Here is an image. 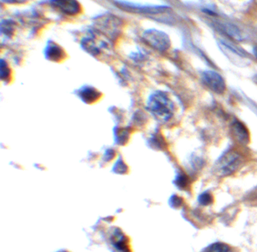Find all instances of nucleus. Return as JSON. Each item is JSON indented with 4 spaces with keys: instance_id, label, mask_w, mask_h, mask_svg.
<instances>
[{
    "instance_id": "nucleus-9",
    "label": "nucleus",
    "mask_w": 257,
    "mask_h": 252,
    "mask_svg": "<svg viewBox=\"0 0 257 252\" xmlns=\"http://www.w3.org/2000/svg\"><path fill=\"white\" fill-rule=\"evenodd\" d=\"M117 6L119 7L121 9L126 10L131 12L141 13V14H158V13L164 12L165 10H167L166 7L138 6V5L123 3V2H118Z\"/></svg>"
},
{
    "instance_id": "nucleus-16",
    "label": "nucleus",
    "mask_w": 257,
    "mask_h": 252,
    "mask_svg": "<svg viewBox=\"0 0 257 252\" xmlns=\"http://www.w3.org/2000/svg\"><path fill=\"white\" fill-rule=\"evenodd\" d=\"M171 206H174V207H178V206H181L183 202L180 197H176V196L171 198Z\"/></svg>"
},
{
    "instance_id": "nucleus-3",
    "label": "nucleus",
    "mask_w": 257,
    "mask_h": 252,
    "mask_svg": "<svg viewBox=\"0 0 257 252\" xmlns=\"http://www.w3.org/2000/svg\"><path fill=\"white\" fill-rule=\"evenodd\" d=\"M244 163V157L239 152L229 150L224 153L215 165V170L220 175H230L235 173Z\"/></svg>"
},
{
    "instance_id": "nucleus-17",
    "label": "nucleus",
    "mask_w": 257,
    "mask_h": 252,
    "mask_svg": "<svg viewBox=\"0 0 257 252\" xmlns=\"http://www.w3.org/2000/svg\"><path fill=\"white\" fill-rule=\"evenodd\" d=\"M2 1L8 4H23L28 2L29 0H2Z\"/></svg>"
},
{
    "instance_id": "nucleus-2",
    "label": "nucleus",
    "mask_w": 257,
    "mask_h": 252,
    "mask_svg": "<svg viewBox=\"0 0 257 252\" xmlns=\"http://www.w3.org/2000/svg\"><path fill=\"white\" fill-rule=\"evenodd\" d=\"M148 108L161 121H168L174 114V105L165 93L158 91L151 96Z\"/></svg>"
},
{
    "instance_id": "nucleus-5",
    "label": "nucleus",
    "mask_w": 257,
    "mask_h": 252,
    "mask_svg": "<svg viewBox=\"0 0 257 252\" xmlns=\"http://www.w3.org/2000/svg\"><path fill=\"white\" fill-rule=\"evenodd\" d=\"M143 40L149 46L160 51H165L171 46L168 34L155 29L148 30L143 34Z\"/></svg>"
},
{
    "instance_id": "nucleus-19",
    "label": "nucleus",
    "mask_w": 257,
    "mask_h": 252,
    "mask_svg": "<svg viewBox=\"0 0 257 252\" xmlns=\"http://www.w3.org/2000/svg\"><path fill=\"white\" fill-rule=\"evenodd\" d=\"M254 52H255L256 56H257V47H256V48H255V51H254Z\"/></svg>"
},
{
    "instance_id": "nucleus-11",
    "label": "nucleus",
    "mask_w": 257,
    "mask_h": 252,
    "mask_svg": "<svg viewBox=\"0 0 257 252\" xmlns=\"http://www.w3.org/2000/svg\"><path fill=\"white\" fill-rule=\"evenodd\" d=\"M46 54L48 55V58L55 61V60L61 59L62 55L64 54V51L56 44L50 43L47 48Z\"/></svg>"
},
{
    "instance_id": "nucleus-14",
    "label": "nucleus",
    "mask_w": 257,
    "mask_h": 252,
    "mask_svg": "<svg viewBox=\"0 0 257 252\" xmlns=\"http://www.w3.org/2000/svg\"><path fill=\"white\" fill-rule=\"evenodd\" d=\"M200 203L205 206L211 204L213 202V197L210 193H205L201 194L198 198Z\"/></svg>"
},
{
    "instance_id": "nucleus-4",
    "label": "nucleus",
    "mask_w": 257,
    "mask_h": 252,
    "mask_svg": "<svg viewBox=\"0 0 257 252\" xmlns=\"http://www.w3.org/2000/svg\"><path fill=\"white\" fill-rule=\"evenodd\" d=\"M122 21L112 15H104L98 17L95 22V31L107 37L114 39L118 37L122 29Z\"/></svg>"
},
{
    "instance_id": "nucleus-6",
    "label": "nucleus",
    "mask_w": 257,
    "mask_h": 252,
    "mask_svg": "<svg viewBox=\"0 0 257 252\" xmlns=\"http://www.w3.org/2000/svg\"><path fill=\"white\" fill-rule=\"evenodd\" d=\"M201 80L204 85L216 94H222L226 90L225 80L215 71H205L201 76Z\"/></svg>"
},
{
    "instance_id": "nucleus-18",
    "label": "nucleus",
    "mask_w": 257,
    "mask_h": 252,
    "mask_svg": "<svg viewBox=\"0 0 257 252\" xmlns=\"http://www.w3.org/2000/svg\"><path fill=\"white\" fill-rule=\"evenodd\" d=\"M72 252L71 251L68 250V249H61V250H58V252Z\"/></svg>"
},
{
    "instance_id": "nucleus-12",
    "label": "nucleus",
    "mask_w": 257,
    "mask_h": 252,
    "mask_svg": "<svg viewBox=\"0 0 257 252\" xmlns=\"http://www.w3.org/2000/svg\"><path fill=\"white\" fill-rule=\"evenodd\" d=\"M205 252H232V249H230L226 245L222 243H217L213 245L206 249Z\"/></svg>"
},
{
    "instance_id": "nucleus-10",
    "label": "nucleus",
    "mask_w": 257,
    "mask_h": 252,
    "mask_svg": "<svg viewBox=\"0 0 257 252\" xmlns=\"http://www.w3.org/2000/svg\"><path fill=\"white\" fill-rule=\"evenodd\" d=\"M232 134L238 142L247 144L250 141V134L245 125L239 121L234 122L232 124Z\"/></svg>"
},
{
    "instance_id": "nucleus-1",
    "label": "nucleus",
    "mask_w": 257,
    "mask_h": 252,
    "mask_svg": "<svg viewBox=\"0 0 257 252\" xmlns=\"http://www.w3.org/2000/svg\"><path fill=\"white\" fill-rule=\"evenodd\" d=\"M104 243L110 252H134L131 237L121 227L116 226L108 228Z\"/></svg>"
},
{
    "instance_id": "nucleus-15",
    "label": "nucleus",
    "mask_w": 257,
    "mask_h": 252,
    "mask_svg": "<svg viewBox=\"0 0 257 252\" xmlns=\"http://www.w3.org/2000/svg\"><path fill=\"white\" fill-rule=\"evenodd\" d=\"M1 29H2V32H5V34H8L9 32H11V30H14V24L5 21V23H2Z\"/></svg>"
},
{
    "instance_id": "nucleus-7",
    "label": "nucleus",
    "mask_w": 257,
    "mask_h": 252,
    "mask_svg": "<svg viewBox=\"0 0 257 252\" xmlns=\"http://www.w3.org/2000/svg\"><path fill=\"white\" fill-rule=\"evenodd\" d=\"M101 36L102 34L96 31L94 34H91V35L84 38L82 41L84 48L91 54H100L101 50L107 46L106 42L101 39Z\"/></svg>"
},
{
    "instance_id": "nucleus-13",
    "label": "nucleus",
    "mask_w": 257,
    "mask_h": 252,
    "mask_svg": "<svg viewBox=\"0 0 257 252\" xmlns=\"http://www.w3.org/2000/svg\"><path fill=\"white\" fill-rule=\"evenodd\" d=\"M189 184V180L185 174H181L178 176L176 179V184L181 189H185L188 187Z\"/></svg>"
},
{
    "instance_id": "nucleus-8",
    "label": "nucleus",
    "mask_w": 257,
    "mask_h": 252,
    "mask_svg": "<svg viewBox=\"0 0 257 252\" xmlns=\"http://www.w3.org/2000/svg\"><path fill=\"white\" fill-rule=\"evenodd\" d=\"M54 8L64 15L74 16L81 11V5L77 0H51Z\"/></svg>"
}]
</instances>
